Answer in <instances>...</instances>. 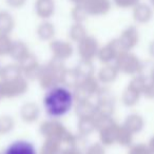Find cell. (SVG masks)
<instances>
[{
	"label": "cell",
	"mask_w": 154,
	"mask_h": 154,
	"mask_svg": "<svg viewBox=\"0 0 154 154\" xmlns=\"http://www.w3.org/2000/svg\"><path fill=\"white\" fill-rule=\"evenodd\" d=\"M78 129L82 134H90L93 130L96 129L94 117H79L78 122Z\"/></svg>",
	"instance_id": "29"
},
{
	"label": "cell",
	"mask_w": 154,
	"mask_h": 154,
	"mask_svg": "<svg viewBox=\"0 0 154 154\" xmlns=\"http://www.w3.org/2000/svg\"><path fill=\"white\" fill-rule=\"evenodd\" d=\"M50 51L54 59L64 62L74 53V49L70 41L61 40V39H53L50 41Z\"/></svg>",
	"instance_id": "9"
},
{
	"label": "cell",
	"mask_w": 154,
	"mask_h": 154,
	"mask_svg": "<svg viewBox=\"0 0 154 154\" xmlns=\"http://www.w3.org/2000/svg\"><path fill=\"white\" fill-rule=\"evenodd\" d=\"M122 51H132L139 42V32L135 26H129L116 38Z\"/></svg>",
	"instance_id": "10"
},
{
	"label": "cell",
	"mask_w": 154,
	"mask_h": 154,
	"mask_svg": "<svg viewBox=\"0 0 154 154\" xmlns=\"http://www.w3.org/2000/svg\"><path fill=\"white\" fill-rule=\"evenodd\" d=\"M5 154H37V151L30 141L16 140L7 148Z\"/></svg>",
	"instance_id": "17"
},
{
	"label": "cell",
	"mask_w": 154,
	"mask_h": 154,
	"mask_svg": "<svg viewBox=\"0 0 154 154\" xmlns=\"http://www.w3.org/2000/svg\"><path fill=\"white\" fill-rule=\"evenodd\" d=\"M114 66L119 73L131 76L141 74L145 70V62L130 51H122L114 60Z\"/></svg>",
	"instance_id": "3"
},
{
	"label": "cell",
	"mask_w": 154,
	"mask_h": 154,
	"mask_svg": "<svg viewBox=\"0 0 154 154\" xmlns=\"http://www.w3.org/2000/svg\"><path fill=\"white\" fill-rule=\"evenodd\" d=\"M124 127L132 134V133H136L143 129V118L141 117L139 114L133 113L127 116L126 120H125Z\"/></svg>",
	"instance_id": "24"
},
{
	"label": "cell",
	"mask_w": 154,
	"mask_h": 154,
	"mask_svg": "<svg viewBox=\"0 0 154 154\" xmlns=\"http://www.w3.org/2000/svg\"><path fill=\"white\" fill-rule=\"evenodd\" d=\"M12 41L13 40L11 39L10 35L0 34V57L9 55Z\"/></svg>",
	"instance_id": "30"
},
{
	"label": "cell",
	"mask_w": 154,
	"mask_h": 154,
	"mask_svg": "<svg viewBox=\"0 0 154 154\" xmlns=\"http://www.w3.org/2000/svg\"><path fill=\"white\" fill-rule=\"evenodd\" d=\"M98 40L94 36L87 35L84 39L77 42V51L80 59L84 60H91L93 61L94 58H96L97 53L99 50Z\"/></svg>",
	"instance_id": "7"
},
{
	"label": "cell",
	"mask_w": 154,
	"mask_h": 154,
	"mask_svg": "<svg viewBox=\"0 0 154 154\" xmlns=\"http://www.w3.org/2000/svg\"><path fill=\"white\" fill-rule=\"evenodd\" d=\"M40 130L43 135H47L49 137V139L58 140V139L71 138V134L66 131V129L55 119L47 120V122H42Z\"/></svg>",
	"instance_id": "8"
},
{
	"label": "cell",
	"mask_w": 154,
	"mask_h": 154,
	"mask_svg": "<svg viewBox=\"0 0 154 154\" xmlns=\"http://www.w3.org/2000/svg\"><path fill=\"white\" fill-rule=\"evenodd\" d=\"M29 90V80L23 76L10 80H0V101L5 98H16L24 95Z\"/></svg>",
	"instance_id": "4"
},
{
	"label": "cell",
	"mask_w": 154,
	"mask_h": 154,
	"mask_svg": "<svg viewBox=\"0 0 154 154\" xmlns=\"http://www.w3.org/2000/svg\"><path fill=\"white\" fill-rule=\"evenodd\" d=\"M14 119L9 115H3L0 117V132L8 133L13 129Z\"/></svg>",
	"instance_id": "31"
},
{
	"label": "cell",
	"mask_w": 154,
	"mask_h": 154,
	"mask_svg": "<svg viewBox=\"0 0 154 154\" xmlns=\"http://www.w3.org/2000/svg\"><path fill=\"white\" fill-rule=\"evenodd\" d=\"M96 98V114L112 117V114L115 109V98L111 91L108 88L101 87L97 93Z\"/></svg>",
	"instance_id": "6"
},
{
	"label": "cell",
	"mask_w": 154,
	"mask_h": 154,
	"mask_svg": "<svg viewBox=\"0 0 154 154\" xmlns=\"http://www.w3.org/2000/svg\"><path fill=\"white\" fill-rule=\"evenodd\" d=\"M122 51V50L120 49L119 45H118L117 39L115 38L113 40H110L108 43H106L103 47L99 48L96 58H98V60L103 64L113 63L117 55Z\"/></svg>",
	"instance_id": "12"
},
{
	"label": "cell",
	"mask_w": 154,
	"mask_h": 154,
	"mask_svg": "<svg viewBox=\"0 0 154 154\" xmlns=\"http://www.w3.org/2000/svg\"><path fill=\"white\" fill-rule=\"evenodd\" d=\"M71 16L75 23H84L89 17L88 13L82 5H74V8L71 11Z\"/></svg>",
	"instance_id": "28"
},
{
	"label": "cell",
	"mask_w": 154,
	"mask_h": 154,
	"mask_svg": "<svg viewBox=\"0 0 154 154\" xmlns=\"http://www.w3.org/2000/svg\"><path fill=\"white\" fill-rule=\"evenodd\" d=\"M56 33L55 26L49 20H42L36 29V35L41 41H51Z\"/></svg>",
	"instance_id": "19"
},
{
	"label": "cell",
	"mask_w": 154,
	"mask_h": 154,
	"mask_svg": "<svg viewBox=\"0 0 154 154\" xmlns=\"http://www.w3.org/2000/svg\"><path fill=\"white\" fill-rule=\"evenodd\" d=\"M30 49L29 45H26L24 41L22 40H13L11 45V49L9 52V56L18 63L19 61H21L24 57L30 54Z\"/></svg>",
	"instance_id": "18"
},
{
	"label": "cell",
	"mask_w": 154,
	"mask_h": 154,
	"mask_svg": "<svg viewBox=\"0 0 154 154\" xmlns=\"http://www.w3.org/2000/svg\"><path fill=\"white\" fill-rule=\"evenodd\" d=\"M74 101L72 90L59 85L47 90L42 98V106L50 117L57 119L72 110Z\"/></svg>",
	"instance_id": "1"
},
{
	"label": "cell",
	"mask_w": 154,
	"mask_h": 154,
	"mask_svg": "<svg viewBox=\"0 0 154 154\" xmlns=\"http://www.w3.org/2000/svg\"><path fill=\"white\" fill-rule=\"evenodd\" d=\"M88 35V31L84 23H73L69 29V38L71 41L79 42Z\"/></svg>",
	"instance_id": "27"
},
{
	"label": "cell",
	"mask_w": 154,
	"mask_h": 154,
	"mask_svg": "<svg viewBox=\"0 0 154 154\" xmlns=\"http://www.w3.org/2000/svg\"><path fill=\"white\" fill-rule=\"evenodd\" d=\"M15 28V19L8 11H0V34L10 35Z\"/></svg>",
	"instance_id": "23"
},
{
	"label": "cell",
	"mask_w": 154,
	"mask_h": 154,
	"mask_svg": "<svg viewBox=\"0 0 154 154\" xmlns=\"http://www.w3.org/2000/svg\"><path fill=\"white\" fill-rule=\"evenodd\" d=\"M18 66L21 71V75L26 80H34L37 78L41 64L39 63L36 56L33 53H30L21 61L18 62Z\"/></svg>",
	"instance_id": "11"
},
{
	"label": "cell",
	"mask_w": 154,
	"mask_h": 154,
	"mask_svg": "<svg viewBox=\"0 0 154 154\" xmlns=\"http://www.w3.org/2000/svg\"><path fill=\"white\" fill-rule=\"evenodd\" d=\"M64 62L52 58L45 64H41L36 79L43 90H49L53 87L61 85L62 76L66 71Z\"/></svg>",
	"instance_id": "2"
},
{
	"label": "cell",
	"mask_w": 154,
	"mask_h": 154,
	"mask_svg": "<svg viewBox=\"0 0 154 154\" xmlns=\"http://www.w3.org/2000/svg\"><path fill=\"white\" fill-rule=\"evenodd\" d=\"M112 2L119 9H133L140 0H112Z\"/></svg>",
	"instance_id": "32"
},
{
	"label": "cell",
	"mask_w": 154,
	"mask_h": 154,
	"mask_svg": "<svg viewBox=\"0 0 154 154\" xmlns=\"http://www.w3.org/2000/svg\"><path fill=\"white\" fill-rule=\"evenodd\" d=\"M74 5H85L88 0H71Z\"/></svg>",
	"instance_id": "34"
},
{
	"label": "cell",
	"mask_w": 154,
	"mask_h": 154,
	"mask_svg": "<svg viewBox=\"0 0 154 154\" xmlns=\"http://www.w3.org/2000/svg\"><path fill=\"white\" fill-rule=\"evenodd\" d=\"M119 72L114 66V63L109 64H103L99 71L97 72L96 78L101 85H110L113 84L116 79H117Z\"/></svg>",
	"instance_id": "15"
},
{
	"label": "cell",
	"mask_w": 154,
	"mask_h": 154,
	"mask_svg": "<svg viewBox=\"0 0 154 154\" xmlns=\"http://www.w3.org/2000/svg\"><path fill=\"white\" fill-rule=\"evenodd\" d=\"M8 5L13 9H20L26 5V0H5Z\"/></svg>",
	"instance_id": "33"
},
{
	"label": "cell",
	"mask_w": 154,
	"mask_h": 154,
	"mask_svg": "<svg viewBox=\"0 0 154 154\" xmlns=\"http://www.w3.org/2000/svg\"><path fill=\"white\" fill-rule=\"evenodd\" d=\"M35 13L42 20H49L55 13V1L54 0H36Z\"/></svg>",
	"instance_id": "16"
},
{
	"label": "cell",
	"mask_w": 154,
	"mask_h": 154,
	"mask_svg": "<svg viewBox=\"0 0 154 154\" xmlns=\"http://www.w3.org/2000/svg\"><path fill=\"white\" fill-rule=\"evenodd\" d=\"M141 94L138 91L134 90L131 87L127 86L122 95V101L126 107H134L138 103Z\"/></svg>",
	"instance_id": "26"
},
{
	"label": "cell",
	"mask_w": 154,
	"mask_h": 154,
	"mask_svg": "<svg viewBox=\"0 0 154 154\" xmlns=\"http://www.w3.org/2000/svg\"><path fill=\"white\" fill-rule=\"evenodd\" d=\"M40 109L35 103H26L20 109V117L26 122H33L38 119Z\"/></svg>",
	"instance_id": "20"
},
{
	"label": "cell",
	"mask_w": 154,
	"mask_h": 154,
	"mask_svg": "<svg viewBox=\"0 0 154 154\" xmlns=\"http://www.w3.org/2000/svg\"><path fill=\"white\" fill-rule=\"evenodd\" d=\"M73 70L78 76L79 80L95 75V66L93 64V61H91V60L80 59L79 62L73 68Z\"/></svg>",
	"instance_id": "21"
},
{
	"label": "cell",
	"mask_w": 154,
	"mask_h": 154,
	"mask_svg": "<svg viewBox=\"0 0 154 154\" xmlns=\"http://www.w3.org/2000/svg\"><path fill=\"white\" fill-rule=\"evenodd\" d=\"M133 19L136 23L147 24L153 18V9L145 2H139L132 9Z\"/></svg>",
	"instance_id": "14"
},
{
	"label": "cell",
	"mask_w": 154,
	"mask_h": 154,
	"mask_svg": "<svg viewBox=\"0 0 154 154\" xmlns=\"http://www.w3.org/2000/svg\"><path fill=\"white\" fill-rule=\"evenodd\" d=\"M100 84L97 80L96 76H90L84 78L79 82L74 89L72 90L73 96L75 101H82L91 99L92 97L96 96L98 91L100 90Z\"/></svg>",
	"instance_id": "5"
},
{
	"label": "cell",
	"mask_w": 154,
	"mask_h": 154,
	"mask_svg": "<svg viewBox=\"0 0 154 154\" xmlns=\"http://www.w3.org/2000/svg\"><path fill=\"white\" fill-rule=\"evenodd\" d=\"M1 68H2V66H1V63H0V71H1Z\"/></svg>",
	"instance_id": "35"
},
{
	"label": "cell",
	"mask_w": 154,
	"mask_h": 154,
	"mask_svg": "<svg viewBox=\"0 0 154 154\" xmlns=\"http://www.w3.org/2000/svg\"><path fill=\"white\" fill-rule=\"evenodd\" d=\"M82 5L89 16H103L110 12L112 2L111 0H88Z\"/></svg>",
	"instance_id": "13"
},
{
	"label": "cell",
	"mask_w": 154,
	"mask_h": 154,
	"mask_svg": "<svg viewBox=\"0 0 154 154\" xmlns=\"http://www.w3.org/2000/svg\"><path fill=\"white\" fill-rule=\"evenodd\" d=\"M76 113L79 117H95L96 105L91 99L78 101L76 106Z\"/></svg>",
	"instance_id": "22"
},
{
	"label": "cell",
	"mask_w": 154,
	"mask_h": 154,
	"mask_svg": "<svg viewBox=\"0 0 154 154\" xmlns=\"http://www.w3.org/2000/svg\"><path fill=\"white\" fill-rule=\"evenodd\" d=\"M21 75V71L17 62L15 63H9L7 66H2L0 71V80H10L17 78Z\"/></svg>",
	"instance_id": "25"
}]
</instances>
